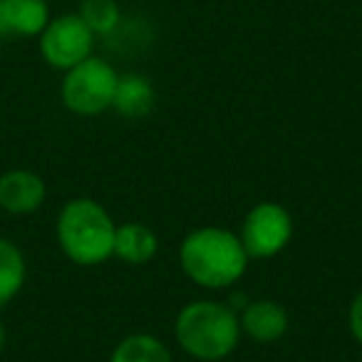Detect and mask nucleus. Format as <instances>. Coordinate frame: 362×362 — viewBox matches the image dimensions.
<instances>
[{
	"label": "nucleus",
	"mask_w": 362,
	"mask_h": 362,
	"mask_svg": "<svg viewBox=\"0 0 362 362\" xmlns=\"http://www.w3.org/2000/svg\"><path fill=\"white\" fill-rule=\"evenodd\" d=\"M181 271L197 286L221 291L241 281L248 256L238 233L218 226H204L189 233L179 246Z\"/></svg>",
	"instance_id": "f257e3e1"
},
{
	"label": "nucleus",
	"mask_w": 362,
	"mask_h": 362,
	"mask_svg": "<svg viewBox=\"0 0 362 362\" xmlns=\"http://www.w3.org/2000/svg\"><path fill=\"white\" fill-rule=\"evenodd\" d=\"M174 335L181 350L204 362H218L236 350L241 322L233 308L216 300H194L176 315Z\"/></svg>",
	"instance_id": "f03ea898"
},
{
	"label": "nucleus",
	"mask_w": 362,
	"mask_h": 362,
	"mask_svg": "<svg viewBox=\"0 0 362 362\" xmlns=\"http://www.w3.org/2000/svg\"><path fill=\"white\" fill-rule=\"evenodd\" d=\"M57 243L77 266H100L115 256L117 223L95 199H72L57 216Z\"/></svg>",
	"instance_id": "7ed1b4c3"
},
{
	"label": "nucleus",
	"mask_w": 362,
	"mask_h": 362,
	"mask_svg": "<svg viewBox=\"0 0 362 362\" xmlns=\"http://www.w3.org/2000/svg\"><path fill=\"white\" fill-rule=\"evenodd\" d=\"M117 70L102 57L90 55L87 60L77 62L75 67L65 70L60 87L62 105L80 117H97L107 112L115 100Z\"/></svg>",
	"instance_id": "20e7f679"
},
{
	"label": "nucleus",
	"mask_w": 362,
	"mask_h": 362,
	"mask_svg": "<svg viewBox=\"0 0 362 362\" xmlns=\"http://www.w3.org/2000/svg\"><path fill=\"white\" fill-rule=\"evenodd\" d=\"M238 238L248 258H273L291 243L293 218L276 202L256 204L243 218Z\"/></svg>",
	"instance_id": "39448f33"
},
{
	"label": "nucleus",
	"mask_w": 362,
	"mask_h": 362,
	"mask_svg": "<svg viewBox=\"0 0 362 362\" xmlns=\"http://www.w3.org/2000/svg\"><path fill=\"white\" fill-rule=\"evenodd\" d=\"M95 37L97 35L82 23L77 13H67L60 18H50L37 40H40L42 60L55 70L65 72L92 55Z\"/></svg>",
	"instance_id": "423d86ee"
},
{
	"label": "nucleus",
	"mask_w": 362,
	"mask_h": 362,
	"mask_svg": "<svg viewBox=\"0 0 362 362\" xmlns=\"http://www.w3.org/2000/svg\"><path fill=\"white\" fill-rule=\"evenodd\" d=\"M45 179L30 169H11L0 174V209L13 216L35 214L45 204Z\"/></svg>",
	"instance_id": "0eeeda50"
},
{
	"label": "nucleus",
	"mask_w": 362,
	"mask_h": 362,
	"mask_svg": "<svg viewBox=\"0 0 362 362\" xmlns=\"http://www.w3.org/2000/svg\"><path fill=\"white\" fill-rule=\"evenodd\" d=\"M47 23V0H0V40L37 37Z\"/></svg>",
	"instance_id": "6e6552de"
},
{
	"label": "nucleus",
	"mask_w": 362,
	"mask_h": 362,
	"mask_svg": "<svg viewBox=\"0 0 362 362\" xmlns=\"http://www.w3.org/2000/svg\"><path fill=\"white\" fill-rule=\"evenodd\" d=\"M241 332H246L256 342H276L288 330V313L276 300H251L243 305L241 315Z\"/></svg>",
	"instance_id": "1a4fd4ad"
},
{
	"label": "nucleus",
	"mask_w": 362,
	"mask_h": 362,
	"mask_svg": "<svg viewBox=\"0 0 362 362\" xmlns=\"http://www.w3.org/2000/svg\"><path fill=\"white\" fill-rule=\"evenodd\" d=\"M159 241L149 226L139 221H129L117 226L115 233V256L129 266H144L154 258Z\"/></svg>",
	"instance_id": "9d476101"
},
{
	"label": "nucleus",
	"mask_w": 362,
	"mask_h": 362,
	"mask_svg": "<svg viewBox=\"0 0 362 362\" xmlns=\"http://www.w3.org/2000/svg\"><path fill=\"white\" fill-rule=\"evenodd\" d=\"M156 105V92L151 82L141 75H119L115 90V100H112V110H117L122 117L129 119H139L146 117Z\"/></svg>",
	"instance_id": "9b49d317"
},
{
	"label": "nucleus",
	"mask_w": 362,
	"mask_h": 362,
	"mask_svg": "<svg viewBox=\"0 0 362 362\" xmlns=\"http://www.w3.org/2000/svg\"><path fill=\"white\" fill-rule=\"evenodd\" d=\"M25 256L11 238L0 236V308L8 305L25 286Z\"/></svg>",
	"instance_id": "f8f14e48"
},
{
	"label": "nucleus",
	"mask_w": 362,
	"mask_h": 362,
	"mask_svg": "<svg viewBox=\"0 0 362 362\" xmlns=\"http://www.w3.org/2000/svg\"><path fill=\"white\" fill-rule=\"evenodd\" d=\"M110 362H171V355L159 337L136 332V335H127L112 350Z\"/></svg>",
	"instance_id": "ddd939ff"
},
{
	"label": "nucleus",
	"mask_w": 362,
	"mask_h": 362,
	"mask_svg": "<svg viewBox=\"0 0 362 362\" xmlns=\"http://www.w3.org/2000/svg\"><path fill=\"white\" fill-rule=\"evenodd\" d=\"M77 16L95 35H110L122 21V11L117 0H82Z\"/></svg>",
	"instance_id": "4468645a"
},
{
	"label": "nucleus",
	"mask_w": 362,
	"mask_h": 362,
	"mask_svg": "<svg viewBox=\"0 0 362 362\" xmlns=\"http://www.w3.org/2000/svg\"><path fill=\"white\" fill-rule=\"evenodd\" d=\"M347 320H350V332H352V337H355V340L362 345V291L357 293L355 300H352L350 315H347Z\"/></svg>",
	"instance_id": "2eb2a0df"
},
{
	"label": "nucleus",
	"mask_w": 362,
	"mask_h": 362,
	"mask_svg": "<svg viewBox=\"0 0 362 362\" xmlns=\"http://www.w3.org/2000/svg\"><path fill=\"white\" fill-rule=\"evenodd\" d=\"M6 347V327H3V320H0V352Z\"/></svg>",
	"instance_id": "dca6fc26"
}]
</instances>
